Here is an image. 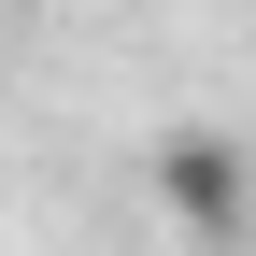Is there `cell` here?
I'll use <instances>...</instances> for the list:
<instances>
[{
  "label": "cell",
  "instance_id": "6da1fadb",
  "mask_svg": "<svg viewBox=\"0 0 256 256\" xmlns=\"http://www.w3.org/2000/svg\"><path fill=\"white\" fill-rule=\"evenodd\" d=\"M156 200L185 214V242H214V256H228V242H242V142H228V128L156 142Z\"/></svg>",
  "mask_w": 256,
  "mask_h": 256
}]
</instances>
